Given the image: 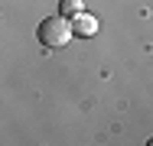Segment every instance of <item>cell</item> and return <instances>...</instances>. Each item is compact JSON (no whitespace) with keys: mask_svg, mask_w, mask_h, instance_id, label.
Masks as SVG:
<instances>
[{"mask_svg":"<svg viewBox=\"0 0 153 146\" xmlns=\"http://www.w3.org/2000/svg\"><path fill=\"white\" fill-rule=\"evenodd\" d=\"M82 10H85V3H82V0H59V13L65 16V20H72V16H75V13H82Z\"/></svg>","mask_w":153,"mask_h":146,"instance_id":"3957f363","label":"cell"},{"mask_svg":"<svg viewBox=\"0 0 153 146\" xmlns=\"http://www.w3.org/2000/svg\"><path fill=\"white\" fill-rule=\"evenodd\" d=\"M68 23H72V36H94L98 32V20H94L91 13H85V10L75 13Z\"/></svg>","mask_w":153,"mask_h":146,"instance_id":"7a4b0ae2","label":"cell"},{"mask_svg":"<svg viewBox=\"0 0 153 146\" xmlns=\"http://www.w3.org/2000/svg\"><path fill=\"white\" fill-rule=\"evenodd\" d=\"M72 39V23L65 20V16H46L42 23H39V42L42 46H49V49H59Z\"/></svg>","mask_w":153,"mask_h":146,"instance_id":"6da1fadb","label":"cell"}]
</instances>
